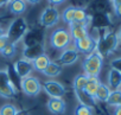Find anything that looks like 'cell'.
<instances>
[{"mask_svg": "<svg viewBox=\"0 0 121 115\" xmlns=\"http://www.w3.org/2000/svg\"><path fill=\"white\" fill-rule=\"evenodd\" d=\"M27 31H29V24L26 19L23 17H17L11 21L10 26L6 29V36L11 43L18 44L20 40H23Z\"/></svg>", "mask_w": 121, "mask_h": 115, "instance_id": "cell-1", "label": "cell"}, {"mask_svg": "<svg viewBox=\"0 0 121 115\" xmlns=\"http://www.w3.org/2000/svg\"><path fill=\"white\" fill-rule=\"evenodd\" d=\"M119 45H120V43H119L116 33L113 32V31H107L101 38L97 39L96 51L104 58L106 56L116 51Z\"/></svg>", "mask_w": 121, "mask_h": 115, "instance_id": "cell-2", "label": "cell"}, {"mask_svg": "<svg viewBox=\"0 0 121 115\" xmlns=\"http://www.w3.org/2000/svg\"><path fill=\"white\" fill-rule=\"evenodd\" d=\"M103 65V57L95 50L91 53L87 55L82 63L84 74L88 77H99Z\"/></svg>", "mask_w": 121, "mask_h": 115, "instance_id": "cell-3", "label": "cell"}, {"mask_svg": "<svg viewBox=\"0 0 121 115\" xmlns=\"http://www.w3.org/2000/svg\"><path fill=\"white\" fill-rule=\"evenodd\" d=\"M71 36L69 33V30L65 27H58L53 30L50 33L49 37V44L55 50H64L71 44Z\"/></svg>", "mask_w": 121, "mask_h": 115, "instance_id": "cell-4", "label": "cell"}, {"mask_svg": "<svg viewBox=\"0 0 121 115\" xmlns=\"http://www.w3.org/2000/svg\"><path fill=\"white\" fill-rule=\"evenodd\" d=\"M18 93V89L10 76L9 67L0 69V96L5 98H13Z\"/></svg>", "mask_w": 121, "mask_h": 115, "instance_id": "cell-5", "label": "cell"}, {"mask_svg": "<svg viewBox=\"0 0 121 115\" xmlns=\"http://www.w3.org/2000/svg\"><path fill=\"white\" fill-rule=\"evenodd\" d=\"M59 19H60V14H59L58 10L55 6H48L40 13L39 24L45 29H50V27L56 26L58 24Z\"/></svg>", "mask_w": 121, "mask_h": 115, "instance_id": "cell-6", "label": "cell"}, {"mask_svg": "<svg viewBox=\"0 0 121 115\" xmlns=\"http://www.w3.org/2000/svg\"><path fill=\"white\" fill-rule=\"evenodd\" d=\"M20 89L26 96H37L42 91V83L35 76H27L20 80Z\"/></svg>", "mask_w": 121, "mask_h": 115, "instance_id": "cell-7", "label": "cell"}, {"mask_svg": "<svg viewBox=\"0 0 121 115\" xmlns=\"http://www.w3.org/2000/svg\"><path fill=\"white\" fill-rule=\"evenodd\" d=\"M43 90L49 95V97L53 98H62L65 95V88L64 85L55 80H48L42 84Z\"/></svg>", "mask_w": 121, "mask_h": 115, "instance_id": "cell-8", "label": "cell"}, {"mask_svg": "<svg viewBox=\"0 0 121 115\" xmlns=\"http://www.w3.org/2000/svg\"><path fill=\"white\" fill-rule=\"evenodd\" d=\"M96 45H97V39L94 38L90 34H88V36H86V37L74 42L75 49L80 53H84L86 56L91 53L93 51H95L96 50Z\"/></svg>", "mask_w": 121, "mask_h": 115, "instance_id": "cell-9", "label": "cell"}, {"mask_svg": "<svg viewBox=\"0 0 121 115\" xmlns=\"http://www.w3.org/2000/svg\"><path fill=\"white\" fill-rule=\"evenodd\" d=\"M78 60H80V52L75 49V46H68L60 52L58 57V63L62 67H68L78 62Z\"/></svg>", "mask_w": 121, "mask_h": 115, "instance_id": "cell-10", "label": "cell"}, {"mask_svg": "<svg viewBox=\"0 0 121 115\" xmlns=\"http://www.w3.org/2000/svg\"><path fill=\"white\" fill-rule=\"evenodd\" d=\"M13 69H14L16 74L18 75V77H19L20 80H22V78H25V77H27V76H30L31 72L35 71L32 61L26 60V58H20V60L16 61V62L13 63Z\"/></svg>", "mask_w": 121, "mask_h": 115, "instance_id": "cell-11", "label": "cell"}, {"mask_svg": "<svg viewBox=\"0 0 121 115\" xmlns=\"http://www.w3.org/2000/svg\"><path fill=\"white\" fill-rule=\"evenodd\" d=\"M46 108L53 115H60V114H63L65 111L67 104H65V101L63 98H53V97H50L48 100V102H46Z\"/></svg>", "mask_w": 121, "mask_h": 115, "instance_id": "cell-12", "label": "cell"}, {"mask_svg": "<svg viewBox=\"0 0 121 115\" xmlns=\"http://www.w3.org/2000/svg\"><path fill=\"white\" fill-rule=\"evenodd\" d=\"M45 53V47L44 44H35V45H29V46H24L23 50V58L33 61L35 58H37L38 56Z\"/></svg>", "mask_w": 121, "mask_h": 115, "instance_id": "cell-13", "label": "cell"}, {"mask_svg": "<svg viewBox=\"0 0 121 115\" xmlns=\"http://www.w3.org/2000/svg\"><path fill=\"white\" fill-rule=\"evenodd\" d=\"M69 33L71 36V39L75 42V40H78L86 36L89 34L88 32V26L84 25V24H80V23H71L69 25Z\"/></svg>", "mask_w": 121, "mask_h": 115, "instance_id": "cell-14", "label": "cell"}, {"mask_svg": "<svg viewBox=\"0 0 121 115\" xmlns=\"http://www.w3.org/2000/svg\"><path fill=\"white\" fill-rule=\"evenodd\" d=\"M107 85L110 90L121 89V72L114 68H110L107 75Z\"/></svg>", "mask_w": 121, "mask_h": 115, "instance_id": "cell-15", "label": "cell"}, {"mask_svg": "<svg viewBox=\"0 0 121 115\" xmlns=\"http://www.w3.org/2000/svg\"><path fill=\"white\" fill-rule=\"evenodd\" d=\"M43 32L40 30H29L25 37L23 38L24 40V46L29 45H35V44H43Z\"/></svg>", "mask_w": 121, "mask_h": 115, "instance_id": "cell-16", "label": "cell"}, {"mask_svg": "<svg viewBox=\"0 0 121 115\" xmlns=\"http://www.w3.org/2000/svg\"><path fill=\"white\" fill-rule=\"evenodd\" d=\"M74 91H75V96H76L77 101L80 102V104H84L90 108H94L96 106L97 101L95 100L94 96H90L84 90H74Z\"/></svg>", "mask_w": 121, "mask_h": 115, "instance_id": "cell-17", "label": "cell"}, {"mask_svg": "<svg viewBox=\"0 0 121 115\" xmlns=\"http://www.w3.org/2000/svg\"><path fill=\"white\" fill-rule=\"evenodd\" d=\"M63 68L58 62L55 61H50V63L48 64V67L42 71V74L46 77H57L60 72H62Z\"/></svg>", "mask_w": 121, "mask_h": 115, "instance_id": "cell-18", "label": "cell"}, {"mask_svg": "<svg viewBox=\"0 0 121 115\" xmlns=\"http://www.w3.org/2000/svg\"><path fill=\"white\" fill-rule=\"evenodd\" d=\"M9 9L12 14L19 17L26 11V3H25V0H10Z\"/></svg>", "mask_w": 121, "mask_h": 115, "instance_id": "cell-19", "label": "cell"}, {"mask_svg": "<svg viewBox=\"0 0 121 115\" xmlns=\"http://www.w3.org/2000/svg\"><path fill=\"white\" fill-rule=\"evenodd\" d=\"M50 57L46 55V52L45 53H43V55H40V56H38L37 58H35L33 61H32V64H33V69H35V71H39V72H42L46 67H48V64L50 63Z\"/></svg>", "mask_w": 121, "mask_h": 115, "instance_id": "cell-20", "label": "cell"}, {"mask_svg": "<svg viewBox=\"0 0 121 115\" xmlns=\"http://www.w3.org/2000/svg\"><path fill=\"white\" fill-rule=\"evenodd\" d=\"M100 84H101V82H100L99 77H88V81H87L86 87H84V91L87 94H89L90 96L95 97V94H96Z\"/></svg>", "mask_w": 121, "mask_h": 115, "instance_id": "cell-21", "label": "cell"}, {"mask_svg": "<svg viewBox=\"0 0 121 115\" xmlns=\"http://www.w3.org/2000/svg\"><path fill=\"white\" fill-rule=\"evenodd\" d=\"M89 21H90V17L88 16L87 11L84 9L76 7L75 14H74V23H80V24H84V25L88 26Z\"/></svg>", "mask_w": 121, "mask_h": 115, "instance_id": "cell-22", "label": "cell"}, {"mask_svg": "<svg viewBox=\"0 0 121 115\" xmlns=\"http://www.w3.org/2000/svg\"><path fill=\"white\" fill-rule=\"evenodd\" d=\"M110 89L107 84H103L101 83L96 94H95V100L96 101H100V102H107L108 97H109V94H110Z\"/></svg>", "mask_w": 121, "mask_h": 115, "instance_id": "cell-23", "label": "cell"}, {"mask_svg": "<svg viewBox=\"0 0 121 115\" xmlns=\"http://www.w3.org/2000/svg\"><path fill=\"white\" fill-rule=\"evenodd\" d=\"M75 9H76L75 6H68L67 9H64V10H63L62 14H60V18H62V20H63L65 24L70 25L71 23H74Z\"/></svg>", "mask_w": 121, "mask_h": 115, "instance_id": "cell-24", "label": "cell"}, {"mask_svg": "<svg viewBox=\"0 0 121 115\" xmlns=\"http://www.w3.org/2000/svg\"><path fill=\"white\" fill-rule=\"evenodd\" d=\"M120 101H121V90L117 89V90H112L110 91L109 97H108L106 103L110 107H119Z\"/></svg>", "mask_w": 121, "mask_h": 115, "instance_id": "cell-25", "label": "cell"}, {"mask_svg": "<svg viewBox=\"0 0 121 115\" xmlns=\"http://www.w3.org/2000/svg\"><path fill=\"white\" fill-rule=\"evenodd\" d=\"M0 53H1L5 58H9V60L13 58V57L16 56V53H17V44H13V43L9 42L7 45L3 49V51Z\"/></svg>", "mask_w": 121, "mask_h": 115, "instance_id": "cell-26", "label": "cell"}, {"mask_svg": "<svg viewBox=\"0 0 121 115\" xmlns=\"http://www.w3.org/2000/svg\"><path fill=\"white\" fill-rule=\"evenodd\" d=\"M88 81V76L86 74H80L74 80V90H84L86 83Z\"/></svg>", "mask_w": 121, "mask_h": 115, "instance_id": "cell-27", "label": "cell"}, {"mask_svg": "<svg viewBox=\"0 0 121 115\" xmlns=\"http://www.w3.org/2000/svg\"><path fill=\"white\" fill-rule=\"evenodd\" d=\"M18 108L12 103H5L0 107V115H16L18 113Z\"/></svg>", "mask_w": 121, "mask_h": 115, "instance_id": "cell-28", "label": "cell"}, {"mask_svg": "<svg viewBox=\"0 0 121 115\" xmlns=\"http://www.w3.org/2000/svg\"><path fill=\"white\" fill-rule=\"evenodd\" d=\"M94 108H90L84 104H78L75 109V115H94Z\"/></svg>", "mask_w": 121, "mask_h": 115, "instance_id": "cell-29", "label": "cell"}, {"mask_svg": "<svg viewBox=\"0 0 121 115\" xmlns=\"http://www.w3.org/2000/svg\"><path fill=\"white\" fill-rule=\"evenodd\" d=\"M10 40H9V38H7V36H3V37H0V52L3 51V49L7 45V43H9Z\"/></svg>", "mask_w": 121, "mask_h": 115, "instance_id": "cell-30", "label": "cell"}, {"mask_svg": "<svg viewBox=\"0 0 121 115\" xmlns=\"http://www.w3.org/2000/svg\"><path fill=\"white\" fill-rule=\"evenodd\" d=\"M48 1L50 3V5L51 6H58V5H60V4H63L64 1H65V0H48Z\"/></svg>", "mask_w": 121, "mask_h": 115, "instance_id": "cell-31", "label": "cell"}, {"mask_svg": "<svg viewBox=\"0 0 121 115\" xmlns=\"http://www.w3.org/2000/svg\"><path fill=\"white\" fill-rule=\"evenodd\" d=\"M113 10H114L115 16H116L117 18H121V5H119V6H116V7H113Z\"/></svg>", "mask_w": 121, "mask_h": 115, "instance_id": "cell-32", "label": "cell"}, {"mask_svg": "<svg viewBox=\"0 0 121 115\" xmlns=\"http://www.w3.org/2000/svg\"><path fill=\"white\" fill-rule=\"evenodd\" d=\"M42 1V0H25V3H29V4H31V5H37V4H39Z\"/></svg>", "mask_w": 121, "mask_h": 115, "instance_id": "cell-33", "label": "cell"}, {"mask_svg": "<svg viewBox=\"0 0 121 115\" xmlns=\"http://www.w3.org/2000/svg\"><path fill=\"white\" fill-rule=\"evenodd\" d=\"M110 1H112V5H113V7H116V6L121 5V0H110Z\"/></svg>", "mask_w": 121, "mask_h": 115, "instance_id": "cell-34", "label": "cell"}, {"mask_svg": "<svg viewBox=\"0 0 121 115\" xmlns=\"http://www.w3.org/2000/svg\"><path fill=\"white\" fill-rule=\"evenodd\" d=\"M3 36H6V29H4L0 25V37H3Z\"/></svg>", "mask_w": 121, "mask_h": 115, "instance_id": "cell-35", "label": "cell"}, {"mask_svg": "<svg viewBox=\"0 0 121 115\" xmlns=\"http://www.w3.org/2000/svg\"><path fill=\"white\" fill-rule=\"evenodd\" d=\"M114 115H121V107H115Z\"/></svg>", "mask_w": 121, "mask_h": 115, "instance_id": "cell-36", "label": "cell"}, {"mask_svg": "<svg viewBox=\"0 0 121 115\" xmlns=\"http://www.w3.org/2000/svg\"><path fill=\"white\" fill-rule=\"evenodd\" d=\"M16 115H29V111L27 110H18V113Z\"/></svg>", "mask_w": 121, "mask_h": 115, "instance_id": "cell-37", "label": "cell"}, {"mask_svg": "<svg viewBox=\"0 0 121 115\" xmlns=\"http://www.w3.org/2000/svg\"><path fill=\"white\" fill-rule=\"evenodd\" d=\"M116 36H117V39H119V43L121 44V27L119 29V31L116 32Z\"/></svg>", "mask_w": 121, "mask_h": 115, "instance_id": "cell-38", "label": "cell"}, {"mask_svg": "<svg viewBox=\"0 0 121 115\" xmlns=\"http://www.w3.org/2000/svg\"><path fill=\"white\" fill-rule=\"evenodd\" d=\"M10 3V0H0V6H3L5 4H9Z\"/></svg>", "mask_w": 121, "mask_h": 115, "instance_id": "cell-39", "label": "cell"}, {"mask_svg": "<svg viewBox=\"0 0 121 115\" xmlns=\"http://www.w3.org/2000/svg\"><path fill=\"white\" fill-rule=\"evenodd\" d=\"M119 107H121V101H120V104H119Z\"/></svg>", "mask_w": 121, "mask_h": 115, "instance_id": "cell-40", "label": "cell"}, {"mask_svg": "<svg viewBox=\"0 0 121 115\" xmlns=\"http://www.w3.org/2000/svg\"><path fill=\"white\" fill-rule=\"evenodd\" d=\"M119 47H120V49H121V44H120V45H119Z\"/></svg>", "mask_w": 121, "mask_h": 115, "instance_id": "cell-41", "label": "cell"}, {"mask_svg": "<svg viewBox=\"0 0 121 115\" xmlns=\"http://www.w3.org/2000/svg\"><path fill=\"white\" fill-rule=\"evenodd\" d=\"M120 90H121V89H120Z\"/></svg>", "mask_w": 121, "mask_h": 115, "instance_id": "cell-42", "label": "cell"}]
</instances>
